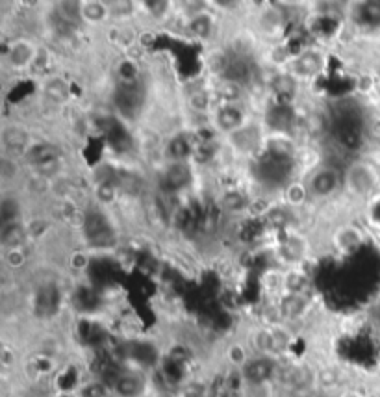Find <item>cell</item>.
<instances>
[{
  "mask_svg": "<svg viewBox=\"0 0 380 397\" xmlns=\"http://www.w3.org/2000/svg\"><path fill=\"white\" fill-rule=\"evenodd\" d=\"M379 173L376 169L367 162H355L347 169L343 177V186L350 195L355 197H367L379 188Z\"/></svg>",
  "mask_w": 380,
  "mask_h": 397,
  "instance_id": "1",
  "label": "cell"
},
{
  "mask_svg": "<svg viewBox=\"0 0 380 397\" xmlns=\"http://www.w3.org/2000/svg\"><path fill=\"white\" fill-rule=\"evenodd\" d=\"M341 186H343V179L340 171L332 168H317L308 175V180H306L308 198L314 197L315 201L330 198L340 191Z\"/></svg>",
  "mask_w": 380,
  "mask_h": 397,
  "instance_id": "2",
  "label": "cell"
},
{
  "mask_svg": "<svg viewBox=\"0 0 380 397\" xmlns=\"http://www.w3.org/2000/svg\"><path fill=\"white\" fill-rule=\"evenodd\" d=\"M213 23H215V20H213L204 10L198 11V13H193L188 20L189 32H191L197 39L206 41L213 36V28H215Z\"/></svg>",
  "mask_w": 380,
  "mask_h": 397,
  "instance_id": "3",
  "label": "cell"
},
{
  "mask_svg": "<svg viewBox=\"0 0 380 397\" xmlns=\"http://www.w3.org/2000/svg\"><path fill=\"white\" fill-rule=\"evenodd\" d=\"M332 239H334L336 249L341 251V253H350V251H355L360 245L362 234L360 230L355 229V227L345 225L338 232H334V238Z\"/></svg>",
  "mask_w": 380,
  "mask_h": 397,
  "instance_id": "4",
  "label": "cell"
},
{
  "mask_svg": "<svg viewBox=\"0 0 380 397\" xmlns=\"http://www.w3.org/2000/svg\"><path fill=\"white\" fill-rule=\"evenodd\" d=\"M80 19L86 23V25H104L110 15V10H108L106 4H99V2H84L80 4Z\"/></svg>",
  "mask_w": 380,
  "mask_h": 397,
  "instance_id": "5",
  "label": "cell"
},
{
  "mask_svg": "<svg viewBox=\"0 0 380 397\" xmlns=\"http://www.w3.org/2000/svg\"><path fill=\"white\" fill-rule=\"evenodd\" d=\"M43 93L45 97L52 102H63L69 97V87L61 78H51L46 80V84L43 86Z\"/></svg>",
  "mask_w": 380,
  "mask_h": 397,
  "instance_id": "6",
  "label": "cell"
},
{
  "mask_svg": "<svg viewBox=\"0 0 380 397\" xmlns=\"http://www.w3.org/2000/svg\"><path fill=\"white\" fill-rule=\"evenodd\" d=\"M6 264L13 267V270H19L23 265L26 264V255L25 251L20 247H15V249H6Z\"/></svg>",
  "mask_w": 380,
  "mask_h": 397,
  "instance_id": "7",
  "label": "cell"
}]
</instances>
